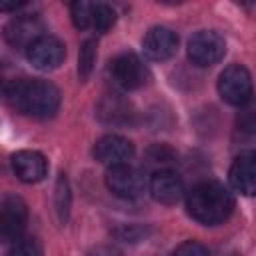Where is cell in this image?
Returning a JSON list of instances; mask_svg holds the SVG:
<instances>
[{
	"instance_id": "obj_1",
	"label": "cell",
	"mask_w": 256,
	"mask_h": 256,
	"mask_svg": "<svg viewBox=\"0 0 256 256\" xmlns=\"http://www.w3.org/2000/svg\"><path fill=\"white\" fill-rule=\"evenodd\" d=\"M6 96L18 112L32 118H50L60 106V90L52 82L40 78L12 82L6 90Z\"/></svg>"
},
{
	"instance_id": "obj_2",
	"label": "cell",
	"mask_w": 256,
	"mask_h": 256,
	"mask_svg": "<svg viewBox=\"0 0 256 256\" xmlns=\"http://www.w3.org/2000/svg\"><path fill=\"white\" fill-rule=\"evenodd\" d=\"M186 210L192 220L204 226H216L230 218L234 210V196L220 182H200L188 192Z\"/></svg>"
},
{
	"instance_id": "obj_3",
	"label": "cell",
	"mask_w": 256,
	"mask_h": 256,
	"mask_svg": "<svg viewBox=\"0 0 256 256\" xmlns=\"http://www.w3.org/2000/svg\"><path fill=\"white\" fill-rule=\"evenodd\" d=\"M218 92L224 102L232 106H244L252 98L250 72L240 64H230L218 78Z\"/></svg>"
},
{
	"instance_id": "obj_4",
	"label": "cell",
	"mask_w": 256,
	"mask_h": 256,
	"mask_svg": "<svg viewBox=\"0 0 256 256\" xmlns=\"http://www.w3.org/2000/svg\"><path fill=\"white\" fill-rule=\"evenodd\" d=\"M110 76L114 80V84H118L122 90H136L142 88L148 82V68L144 66V62L132 54V52H124L118 54L112 62H110Z\"/></svg>"
},
{
	"instance_id": "obj_5",
	"label": "cell",
	"mask_w": 256,
	"mask_h": 256,
	"mask_svg": "<svg viewBox=\"0 0 256 256\" xmlns=\"http://www.w3.org/2000/svg\"><path fill=\"white\" fill-rule=\"evenodd\" d=\"M226 52L224 38L214 30H200L188 40V58L196 66H212Z\"/></svg>"
},
{
	"instance_id": "obj_6",
	"label": "cell",
	"mask_w": 256,
	"mask_h": 256,
	"mask_svg": "<svg viewBox=\"0 0 256 256\" xmlns=\"http://www.w3.org/2000/svg\"><path fill=\"white\" fill-rule=\"evenodd\" d=\"M106 186L108 190L118 196V198H126V200H134L138 196H142L144 192V176L128 166V164H118V166H110L106 172Z\"/></svg>"
},
{
	"instance_id": "obj_7",
	"label": "cell",
	"mask_w": 256,
	"mask_h": 256,
	"mask_svg": "<svg viewBox=\"0 0 256 256\" xmlns=\"http://www.w3.org/2000/svg\"><path fill=\"white\" fill-rule=\"evenodd\" d=\"M40 36H44V24L38 16H16L4 26V40L14 48H30Z\"/></svg>"
},
{
	"instance_id": "obj_8",
	"label": "cell",
	"mask_w": 256,
	"mask_h": 256,
	"mask_svg": "<svg viewBox=\"0 0 256 256\" xmlns=\"http://www.w3.org/2000/svg\"><path fill=\"white\" fill-rule=\"evenodd\" d=\"M26 56L30 64L38 70H54L66 58V46L54 36H40L28 50Z\"/></svg>"
},
{
	"instance_id": "obj_9",
	"label": "cell",
	"mask_w": 256,
	"mask_h": 256,
	"mask_svg": "<svg viewBox=\"0 0 256 256\" xmlns=\"http://www.w3.org/2000/svg\"><path fill=\"white\" fill-rule=\"evenodd\" d=\"M92 152L98 162L108 166H118V164H128V160L134 156V144L120 134H106L96 140Z\"/></svg>"
},
{
	"instance_id": "obj_10",
	"label": "cell",
	"mask_w": 256,
	"mask_h": 256,
	"mask_svg": "<svg viewBox=\"0 0 256 256\" xmlns=\"http://www.w3.org/2000/svg\"><path fill=\"white\" fill-rule=\"evenodd\" d=\"M144 54L154 62H164L174 56L178 48V36L166 26H152L142 40Z\"/></svg>"
},
{
	"instance_id": "obj_11",
	"label": "cell",
	"mask_w": 256,
	"mask_h": 256,
	"mask_svg": "<svg viewBox=\"0 0 256 256\" xmlns=\"http://www.w3.org/2000/svg\"><path fill=\"white\" fill-rule=\"evenodd\" d=\"M10 164H12L14 174L18 176V180H22L26 184L40 182L48 172V162H46L44 154H40L36 150H20V152L12 154Z\"/></svg>"
},
{
	"instance_id": "obj_12",
	"label": "cell",
	"mask_w": 256,
	"mask_h": 256,
	"mask_svg": "<svg viewBox=\"0 0 256 256\" xmlns=\"http://www.w3.org/2000/svg\"><path fill=\"white\" fill-rule=\"evenodd\" d=\"M96 114L108 126H132L136 116L132 104L118 94L104 96L96 106Z\"/></svg>"
},
{
	"instance_id": "obj_13",
	"label": "cell",
	"mask_w": 256,
	"mask_h": 256,
	"mask_svg": "<svg viewBox=\"0 0 256 256\" xmlns=\"http://www.w3.org/2000/svg\"><path fill=\"white\" fill-rule=\"evenodd\" d=\"M26 220V204L16 196L6 198L0 206V240H14L24 230Z\"/></svg>"
},
{
	"instance_id": "obj_14",
	"label": "cell",
	"mask_w": 256,
	"mask_h": 256,
	"mask_svg": "<svg viewBox=\"0 0 256 256\" xmlns=\"http://www.w3.org/2000/svg\"><path fill=\"white\" fill-rule=\"evenodd\" d=\"M150 194L160 204H166V206L176 204L184 194V186H182L180 176L172 170L154 172L150 178Z\"/></svg>"
},
{
	"instance_id": "obj_15",
	"label": "cell",
	"mask_w": 256,
	"mask_h": 256,
	"mask_svg": "<svg viewBox=\"0 0 256 256\" xmlns=\"http://www.w3.org/2000/svg\"><path fill=\"white\" fill-rule=\"evenodd\" d=\"M230 184L246 196L254 194V190H256V156H254V152H244V154L236 156V160L232 162V168H230Z\"/></svg>"
},
{
	"instance_id": "obj_16",
	"label": "cell",
	"mask_w": 256,
	"mask_h": 256,
	"mask_svg": "<svg viewBox=\"0 0 256 256\" xmlns=\"http://www.w3.org/2000/svg\"><path fill=\"white\" fill-rule=\"evenodd\" d=\"M54 206H56V214H58L60 222H66L68 220V212H70V186H68L66 174H60L58 180H56Z\"/></svg>"
},
{
	"instance_id": "obj_17",
	"label": "cell",
	"mask_w": 256,
	"mask_h": 256,
	"mask_svg": "<svg viewBox=\"0 0 256 256\" xmlns=\"http://www.w3.org/2000/svg\"><path fill=\"white\" fill-rule=\"evenodd\" d=\"M116 22V14L108 4H92V28L98 32H106L114 26Z\"/></svg>"
},
{
	"instance_id": "obj_18",
	"label": "cell",
	"mask_w": 256,
	"mask_h": 256,
	"mask_svg": "<svg viewBox=\"0 0 256 256\" xmlns=\"http://www.w3.org/2000/svg\"><path fill=\"white\" fill-rule=\"evenodd\" d=\"M96 62V42L94 40H86L80 46V54H78V76L80 80H86L94 68Z\"/></svg>"
},
{
	"instance_id": "obj_19",
	"label": "cell",
	"mask_w": 256,
	"mask_h": 256,
	"mask_svg": "<svg viewBox=\"0 0 256 256\" xmlns=\"http://www.w3.org/2000/svg\"><path fill=\"white\" fill-rule=\"evenodd\" d=\"M70 16H72V22L78 30L92 28V2H84V0L72 2L70 4Z\"/></svg>"
},
{
	"instance_id": "obj_20",
	"label": "cell",
	"mask_w": 256,
	"mask_h": 256,
	"mask_svg": "<svg viewBox=\"0 0 256 256\" xmlns=\"http://www.w3.org/2000/svg\"><path fill=\"white\" fill-rule=\"evenodd\" d=\"M6 256H42V250L34 240H16L8 248Z\"/></svg>"
},
{
	"instance_id": "obj_21",
	"label": "cell",
	"mask_w": 256,
	"mask_h": 256,
	"mask_svg": "<svg viewBox=\"0 0 256 256\" xmlns=\"http://www.w3.org/2000/svg\"><path fill=\"white\" fill-rule=\"evenodd\" d=\"M172 256H210V252L204 244L196 240H186L172 252Z\"/></svg>"
},
{
	"instance_id": "obj_22",
	"label": "cell",
	"mask_w": 256,
	"mask_h": 256,
	"mask_svg": "<svg viewBox=\"0 0 256 256\" xmlns=\"http://www.w3.org/2000/svg\"><path fill=\"white\" fill-rule=\"evenodd\" d=\"M114 236L118 240H124V242H138V240L146 238V228H142V226H122V228L114 230Z\"/></svg>"
},
{
	"instance_id": "obj_23",
	"label": "cell",
	"mask_w": 256,
	"mask_h": 256,
	"mask_svg": "<svg viewBox=\"0 0 256 256\" xmlns=\"http://www.w3.org/2000/svg\"><path fill=\"white\" fill-rule=\"evenodd\" d=\"M148 158H150L152 164H168V162L174 160V152L170 148H166V146L156 144V146H152L148 150Z\"/></svg>"
},
{
	"instance_id": "obj_24",
	"label": "cell",
	"mask_w": 256,
	"mask_h": 256,
	"mask_svg": "<svg viewBox=\"0 0 256 256\" xmlns=\"http://www.w3.org/2000/svg\"><path fill=\"white\" fill-rule=\"evenodd\" d=\"M24 2H16V0H0V12H16L18 8H22Z\"/></svg>"
},
{
	"instance_id": "obj_25",
	"label": "cell",
	"mask_w": 256,
	"mask_h": 256,
	"mask_svg": "<svg viewBox=\"0 0 256 256\" xmlns=\"http://www.w3.org/2000/svg\"><path fill=\"white\" fill-rule=\"evenodd\" d=\"M90 256H120V252L110 248V246H98L90 252Z\"/></svg>"
}]
</instances>
